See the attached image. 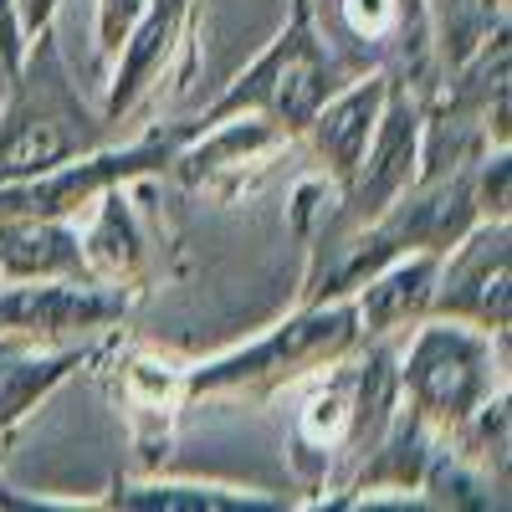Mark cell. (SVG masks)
Masks as SVG:
<instances>
[{"label": "cell", "mask_w": 512, "mask_h": 512, "mask_svg": "<svg viewBox=\"0 0 512 512\" xmlns=\"http://www.w3.org/2000/svg\"><path fill=\"white\" fill-rule=\"evenodd\" d=\"M492 338L477 323L441 318L415 333V344L400 364V390L410 395V410L425 425H456L492 395Z\"/></svg>", "instance_id": "cell-1"}, {"label": "cell", "mask_w": 512, "mask_h": 512, "mask_svg": "<svg viewBox=\"0 0 512 512\" xmlns=\"http://www.w3.org/2000/svg\"><path fill=\"white\" fill-rule=\"evenodd\" d=\"M328 98V57H323V41L313 36V16H308V0H297L292 26L262 52L251 72L236 77V88L205 113V123H221L236 118L246 108H262L287 128H308L313 113Z\"/></svg>", "instance_id": "cell-2"}, {"label": "cell", "mask_w": 512, "mask_h": 512, "mask_svg": "<svg viewBox=\"0 0 512 512\" xmlns=\"http://www.w3.org/2000/svg\"><path fill=\"white\" fill-rule=\"evenodd\" d=\"M359 338V308L354 303H333L318 313H303L282 328H272L262 344H251L210 369H195L185 379L190 395H216V390H241V384H272V379H292L308 374L328 359H338Z\"/></svg>", "instance_id": "cell-3"}, {"label": "cell", "mask_w": 512, "mask_h": 512, "mask_svg": "<svg viewBox=\"0 0 512 512\" xmlns=\"http://www.w3.org/2000/svg\"><path fill=\"white\" fill-rule=\"evenodd\" d=\"M461 246L451 262L436 272L431 313L436 318H461L487 333H502L512 308H507V221H482L472 236H456Z\"/></svg>", "instance_id": "cell-4"}, {"label": "cell", "mask_w": 512, "mask_h": 512, "mask_svg": "<svg viewBox=\"0 0 512 512\" xmlns=\"http://www.w3.org/2000/svg\"><path fill=\"white\" fill-rule=\"evenodd\" d=\"M169 164V144H139V149H118V154H93V159H62L57 169L21 185H0V216H41V221H62L72 210H82L93 195H103L118 180H134L144 169Z\"/></svg>", "instance_id": "cell-5"}, {"label": "cell", "mask_w": 512, "mask_h": 512, "mask_svg": "<svg viewBox=\"0 0 512 512\" xmlns=\"http://www.w3.org/2000/svg\"><path fill=\"white\" fill-rule=\"evenodd\" d=\"M415 164H420V108L390 88L379 108V123L349 175V205H354V221H374L384 216L415 180Z\"/></svg>", "instance_id": "cell-6"}, {"label": "cell", "mask_w": 512, "mask_h": 512, "mask_svg": "<svg viewBox=\"0 0 512 512\" xmlns=\"http://www.w3.org/2000/svg\"><path fill=\"white\" fill-rule=\"evenodd\" d=\"M123 313L118 292L77 287L72 277L62 282H31L11 287L0 297V333H67V328H93Z\"/></svg>", "instance_id": "cell-7"}, {"label": "cell", "mask_w": 512, "mask_h": 512, "mask_svg": "<svg viewBox=\"0 0 512 512\" xmlns=\"http://www.w3.org/2000/svg\"><path fill=\"white\" fill-rule=\"evenodd\" d=\"M82 241L62 221L0 216V272L11 282H62L82 277Z\"/></svg>", "instance_id": "cell-8"}, {"label": "cell", "mask_w": 512, "mask_h": 512, "mask_svg": "<svg viewBox=\"0 0 512 512\" xmlns=\"http://www.w3.org/2000/svg\"><path fill=\"white\" fill-rule=\"evenodd\" d=\"M384 98H390V77H369V82H359V88H349V93L323 98V108H318L313 123H308L318 154L328 159V169H333L344 185H349V175H354V164H359L369 134H374Z\"/></svg>", "instance_id": "cell-9"}, {"label": "cell", "mask_w": 512, "mask_h": 512, "mask_svg": "<svg viewBox=\"0 0 512 512\" xmlns=\"http://www.w3.org/2000/svg\"><path fill=\"white\" fill-rule=\"evenodd\" d=\"M185 11H190V0H144V16L134 21L128 41L118 47V72H113V93H108V118H118L123 108H134V98L149 88V77L164 67L169 47H175Z\"/></svg>", "instance_id": "cell-10"}, {"label": "cell", "mask_w": 512, "mask_h": 512, "mask_svg": "<svg viewBox=\"0 0 512 512\" xmlns=\"http://www.w3.org/2000/svg\"><path fill=\"white\" fill-rule=\"evenodd\" d=\"M436 272H441V256L436 251H420V256H405L390 272H374L364 282V297H359V323L369 333H395L405 323H420L431 313V292H436Z\"/></svg>", "instance_id": "cell-11"}, {"label": "cell", "mask_w": 512, "mask_h": 512, "mask_svg": "<svg viewBox=\"0 0 512 512\" xmlns=\"http://www.w3.org/2000/svg\"><path fill=\"white\" fill-rule=\"evenodd\" d=\"M77 154L72 128L52 113H21L0 128V185H21Z\"/></svg>", "instance_id": "cell-12"}, {"label": "cell", "mask_w": 512, "mask_h": 512, "mask_svg": "<svg viewBox=\"0 0 512 512\" xmlns=\"http://www.w3.org/2000/svg\"><path fill=\"white\" fill-rule=\"evenodd\" d=\"M395 400H400V369L390 349H374L364 359V369L354 374V410H349V436L359 456H369L384 436V425L395 420Z\"/></svg>", "instance_id": "cell-13"}, {"label": "cell", "mask_w": 512, "mask_h": 512, "mask_svg": "<svg viewBox=\"0 0 512 512\" xmlns=\"http://www.w3.org/2000/svg\"><path fill=\"white\" fill-rule=\"evenodd\" d=\"M272 144H277V128H267L262 118H241V113H236V123H231V118L205 123V139H200L190 154H180V175L195 185V180H205V175H216V169L246 164L251 154H262V149H272Z\"/></svg>", "instance_id": "cell-14"}, {"label": "cell", "mask_w": 512, "mask_h": 512, "mask_svg": "<svg viewBox=\"0 0 512 512\" xmlns=\"http://www.w3.org/2000/svg\"><path fill=\"white\" fill-rule=\"evenodd\" d=\"M77 241H82V262L103 277H128L139 267V231H134L128 205L113 195V185L103 190V205H98L88 236H77Z\"/></svg>", "instance_id": "cell-15"}, {"label": "cell", "mask_w": 512, "mask_h": 512, "mask_svg": "<svg viewBox=\"0 0 512 512\" xmlns=\"http://www.w3.org/2000/svg\"><path fill=\"white\" fill-rule=\"evenodd\" d=\"M72 364H77V354H62V359H26V364H6V369H0V431H6V425H16Z\"/></svg>", "instance_id": "cell-16"}, {"label": "cell", "mask_w": 512, "mask_h": 512, "mask_svg": "<svg viewBox=\"0 0 512 512\" xmlns=\"http://www.w3.org/2000/svg\"><path fill=\"white\" fill-rule=\"evenodd\" d=\"M118 507H164V512H241V507H267L256 497H231L216 487H123Z\"/></svg>", "instance_id": "cell-17"}, {"label": "cell", "mask_w": 512, "mask_h": 512, "mask_svg": "<svg viewBox=\"0 0 512 512\" xmlns=\"http://www.w3.org/2000/svg\"><path fill=\"white\" fill-rule=\"evenodd\" d=\"M349 410H354V384H328V390L303 410V436L313 446H333L349 436Z\"/></svg>", "instance_id": "cell-18"}, {"label": "cell", "mask_w": 512, "mask_h": 512, "mask_svg": "<svg viewBox=\"0 0 512 512\" xmlns=\"http://www.w3.org/2000/svg\"><path fill=\"white\" fill-rule=\"evenodd\" d=\"M128 390H134L139 405L149 410H164V405H175L180 390H185V379L175 364H164V359H139L134 369H128Z\"/></svg>", "instance_id": "cell-19"}, {"label": "cell", "mask_w": 512, "mask_h": 512, "mask_svg": "<svg viewBox=\"0 0 512 512\" xmlns=\"http://www.w3.org/2000/svg\"><path fill=\"white\" fill-rule=\"evenodd\" d=\"M139 16H144V0H98V52L118 57Z\"/></svg>", "instance_id": "cell-20"}, {"label": "cell", "mask_w": 512, "mask_h": 512, "mask_svg": "<svg viewBox=\"0 0 512 512\" xmlns=\"http://www.w3.org/2000/svg\"><path fill=\"white\" fill-rule=\"evenodd\" d=\"M431 487H436L441 502H451V507H487V502H492V497H477V492H487V487L466 477L461 461H436V466H431Z\"/></svg>", "instance_id": "cell-21"}, {"label": "cell", "mask_w": 512, "mask_h": 512, "mask_svg": "<svg viewBox=\"0 0 512 512\" xmlns=\"http://www.w3.org/2000/svg\"><path fill=\"white\" fill-rule=\"evenodd\" d=\"M26 21H21V6L16 0H0V72L6 77H21V57H26Z\"/></svg>", "instance_id": "cell-22"}, {"label": "cell", "mask_w": 512, "mask_h": 512, "mask_svg": "<svg viewBox=\"0 0 512 512\" xmlns=\"http://www.w3.org/2000/svg\"><path fill=\"white\" fill-rule=\"evenodd\" d=\"M400 16V0H344V21L359 36H384Z\"/></svg>", "instance_id": "cell-23"}, {"label": "cell", "mask_w": 512, "mask_h": 512, "mask_svg": "<svg viewBox=\"0 0 512 512\" xmlns=\"http://www.w3.org/2000/svg\"><path fill=\"white\" fill-rule=\"evenodd\" d=\"M472 205H482L487 221H507V154H497L482 175V195H472Z\"/></svg>", "instance_id": "cell-24"}, {"label": "cell", "mask_w": 512, "mask_h": 512, "mask_svg": "<svg viewBox=\"0 0 512 512\" xmlns=\"http://www.w3.org/2000/svg\"><path fill=\"white\" fill-rule=\"evenodd\" d=\"M21 6V21H26V31H41L52 21V11H57V0H16Z\"/></svg>", "instance_id": "cell-25"}]
</instances>
